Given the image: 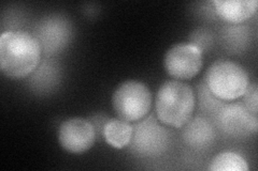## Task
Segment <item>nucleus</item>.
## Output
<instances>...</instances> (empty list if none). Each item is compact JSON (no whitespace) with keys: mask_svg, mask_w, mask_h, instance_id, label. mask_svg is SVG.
Listing matches in <instances>:
<instances>
[{"mask_svg":"<svg viewBox=\"0 0 258 171\" xmlns=\"http://www.w3.org/2000/svg\"><path fill=\"white\" fill-rule=\"evenodd\" d=\"M58 142L70 153H83L90 150L96 138L94 125L84 118L64 120L58 128Z\"/></svg>","mask_w":258,"mask_h":171,"instance_id":"nucleus-7","label":"nucleus"},{"mask_svg":"<svg viewBox=\"0 0 258 171\" xmlns=\"http://www.w3.org/2000/svg\"><path fill=\"white\" fill-rule=\"evenodd\" d=\"M194 109L195 94L187 84L181 80H167L158 89L155 111L160 123L181 128L190 121Z\"/></svg>","mask_w":258,"mask_h":171,"instance_id":"nucleus-2","label":"nucleus"},{"mask_svg":"<svg viewBox=\"0 0 258 171\" xmlns=\"http://www.w3.org/2000/svg\"><path fill=\"white\" fill-rule=\"evenodd\" d=\"M42 47L36 37L22 30H8L0 37V69L10 78L21 79L37 69Z\"/></svg>","mask_w":258,"mask_h":171,"instance_id":"nucleus-1","label":"nucleus"},{"mask_svg":"<svg viewBox=\"0 0 258 171\" xmlns=\"http://www.w3.org/2000/svg\"><path fill=\"white\" fill-rule=\"evenodd\" d=\"M133 127L134 133L131 144L137 154L143 156H156L166 151L169 142L168 133L153 117L139 122Z\"/></svg>","mask_w":258,"mask_h":171,"instance_id":"nucleus-6","label":"nucleus"},{"mask_svg":"<svg viewBox=\"0 0 258 171\" xmlns=\"http://www.w3.org/2000/svg\"><path fill=\"white\" fill-rule=\"evenodd\" d=\"M220 124L226 133L243 135L257 131V116L252 115L244 106L228 105L220 113Z\"/></svg>","mask_w":258,"mask_h":171,"instance_id":"nucleus-8","label":"nucleus"},{"mask_svg":"<svg viewBox=\"0 0 258 171\" xmlns=\"http://www.w3.org/2000/svg\"><path fill=\"white\" fill-rule=\"evenodd\" d=\"M208 89L222 101H235L243 96L248 87L246 71L231 60H219L209 67L206 73Z\"/></svg>","mask_w":258,"mask_h":171,"instance_id":"nucleus-3","label":"nucleus"},{"mask_svg":"<svg viewBox=\"0 0 258 171\" xmlns=\"http://www.w3.org/2000/svg\"><path fill=\"white\" fill-rule=\"evenodd\" d=\"M243 102L245 108L254 116H257V106H258V91L257 86L248 85L245 93L243 94Z\"/></svg>","mask_w":258,"mask_h":171,"instance_id":"nucleus-14","label":"nucleus"},{"mask_svg":"<svg viewBox=\"0 0 258 171\" xmlns=\"http://www.w3.org/2000/svg\"><path fill=\"white\" fill-rule=\"evenodd\" d=\"M211 171H247L246 160L235 152H222L210 162Z\"/></svg>","mask_w":258,"mask_h":171,"instance_id":"nucleus-13","label":"nucleus"},{"mask_svg":"<svg viewBox=\"0 0 258 171\" xmlns=\"http://www.w3.org/2000/svg\"><path fill=\"white\" fill-rule=\"evenodd\" d=\"M112 104L119 119L129 123L138 122L150 112L152 93L141 81L126 80L113 93Z\"/></svg>","mask_w":258,"mask_h":171,"instance_id":"nucleus-4","label":"nucleus"},{"mask_svg":"<svg viewBox=\"0 0 258 171\" xmlns=\"http://www.w3.org/2000/svg\"><path fill=\"white\" fill-rule=\"evenodd\" d=\"M214 138L213 127L208 121L196 118L188 122L184 131V139L190 146L203 148L211 143Z\"/></svg>","mask_w":258,"mask_h":171,"instance_id":"nucleus-12","label":"nucleus"},{"mask_svg":"<svg viewBox=\"0 0 258 171\" xmlns=\"http://www.w3.org/2000/svg\"><path fill=\"white\" fill-rule=\"evenodd\" d=\"M167 73L177 80L195 77L204 64L203 51L198 45L179 43L168 50L164 59Z\"/></svg>","mask_w":258,"mask_h":171,"instance_id":"nucleus-5","label":"nucleus"},{"mask_svg":"<svg viewBox=\"0 0 258 171\" xmlns=\"http://www.w3.org/2000/svg\"><path fill=\"white\" fill-rule=\"evenodd\" d=\"M133 133V125L122 119L109 120L103 126L104 140L115 149H123L131 144Z\"/></svg>","mask_w":258,"mask_h":171,"instance_id":"nucleus-11","label":"nucleus"},{"mask_svg":"<svg viewBox=\"0 0 258 171\" xmlns=\"http://www.w3.org/2000/svg\"><path fill=\"white\" fill-rule=\"evenodd\" d=\"M67 26L62 20H50L43 24L37 39L46 53H53L66 43L69 35Z\"/></svg>","mask_w":258,"mask_h":171,"instance_id":"nucleus-10","label":"nucleus"},{"mask_svg":"<svg viewBox=\"0 0 258 171\" xmlns=\"http://www.w3.org/2000/svg\"><path fill=\"white\" fill-rule=\"evenodd\" d=\"M212 4L216 13L231 24H240L251 19L258 7L256 0H214Z\"/></svg>","mask_w":258,"mask_h":171,"instance_id":"nucleus-9","label":"nucleus"}]
</instances>
